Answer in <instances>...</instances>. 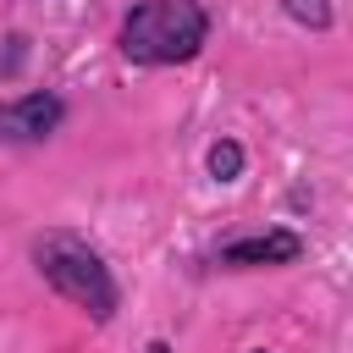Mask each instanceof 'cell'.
<instances>
[{"mask_svg": "<svg viewBox=\"0 0 353 353\" xmlns=\"http://www.w3.org/2000/svg\"><path fill=\"white\" fill-rule=\"evenodd\" d=\"M204 33H210V17L199 0H143L121 22V55L138 66H171L199 55Z\"/></svg>", "mask_w": 353, "mask_h": 353, "instance_id": "6da1fadb", "label": "cell"}, {"mask_svg": "<svg viewBox=\"0 0 353 353\" xmlns=\"http://www.w3.org/2000/svg\"><path fill=\"white\" fill-rule=\"evenodd\" d=\"M39 270H44V281H50L61 298H72L77 309H88L94 320H110V309H116V281H110V270L99 265L94 248H83V243H72V237H44V243H39Z\"/></svg>", "mask_w": 353, "mask_h": 353, "instance_id": "7a4b0ae2", "label": "cell"}, {"mask_svg": "<svg viewBox=\"0 0 353 353\" xmlns=\"http://www.w3.org/2000/svg\"><path fill=\"white\" fill-rule=\"evenodd\" d=\"M55 121H61V99H50V94H28L17 105H0V138H50Z\"/></svg>", "mask_w": 353, "mask_h": 353, "instance_id": "3957f363", "label": "cell"}, {"mask_svg": "<svg viewBox=\"0 0 353 353\" xmlns=\"http://www.w3.org/2000/svg\"><path fill=\"white\" fill-rule=\"evenodd\" d=\"M287 259H298L292 232H265V237H243V243L221 248V265H287Z\"/></svg>", "mask_w": 353, "mask_h": 353, "instance_id": "277c9868", "label": "cell"}, {"mask_svg": "<svg viewBox=\"0 0 353 353\" xmlns=\"http://www.w3.org/2000/svg\"><path fill=\"white\" fill-rule=\"evenodd\" d=\"M210 171H215L221 182H232V176L243 171V149H237L232 138H226V143H215V149H210Z\"/></svg>", "mask_w": 353, "mask_h": 353, "instance_id": "5b68a950", "label": "cell"}, {"mask_svg": "<svg viewBox=\"0 0 353 353\" xmlns=\"http://www.w3.org/2000/svg\"><path fill=\"white\" fill-rule=\"evenodd\" d=\"M281 6H287V17L303 22V28H325V22H331V6H325V0H281Z\"/></svg>", "mask_w": 353, "mask_h": 353, "instance_id": "8992f818", "label": "cell"}, {"mask_svg": "<svg viewBox=\"0 0 353 353\" xmlns=\"http://www.w3.org/2000/svg\"><path fill=\"white\" fill-rule=\"evenodd\" d=\"M149 353H171V347H165V342H149Z\"/></svg>", "mask_w": 353, "mask_h": 353, "instance_id": "52a82bcc", "label": "cell"}, {"mask_svg": "<svg viewBox=\"0 0 353 353\" xmlns=\"http://www.w3.org/2000/svg\"><path fill=\"white\" fill-rule=\"evenodd\" d=\"M254 353H265V347H254Z\"/></svg>", "mask_w": 353, "mask_h": 353, "instance_id": "ba28073f", "label": "cell"}]
</instances>
